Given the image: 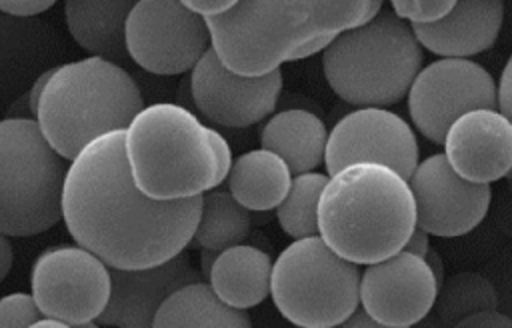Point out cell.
Listing matches in <instances>:
<instances>
[{
	"label": "cell",
	"instance_id": "obj_1",
	"mask_svg": "<svg viewBox=\"0 0 512 328\" xmlns=\"http://www.w3.org/2000/svg\"><path fill=\"white\" fill-rule=\"evenodd\" d=\"M202 196L152 200L142 194L124 156V130L98 136L68 164L62 220L72 240L108 268L162 264L192 242Z\"/></svg>",
	"mask_w": 512,
	"mask_h": 328
},
{
	"label": "cell",
	"instance_id": "obj_2",
	"mask_svg": "<svg viewBox=\"0 0 512 328\" xmlns=\"http://www.w3.org/2000/svg\"><path fill=\"white\" fill-rule=\"evenodd\" d=\"M380 8V0H238L204 22L210 48L228 70L266 76L284 62L322 52Z\"/></svg>",
	"mask_w": 512,
	"mask_h": 328
},
{
	"label": "cell",
	"instance_id": "obj_3",
	"mask_svg": "<svg viewBox=\"0 0 512 328\" xmlns=\"http://www.w3.org/2000/svg\"><path fill=\"white\" fill-rule=\"evenodd\" d=\"M136 188L152 200H186L218 188L230 170L226 138L176 102L144 106L124 128Z\"/></svg>",
	"mask_w": 512,
	"mask_h": 328
},
{
	"label": "cell",
	"instance_id": "obj_4",
	"mask_svg": "<svg viewBox=\"0 0 512 328\" xmlns=\"http://www.w3.org/2000/svg\"><path fill=\"white\" fill-rule=\"evenodd\" d=\"M416 228L408 180L382 164H350L332 174L318 200V236L352 264L398 254Z\"/></svg>",
	"mask_w": 512,
	"mask_h": 328
},
{
	"label": "cell",
	"instance_id": "obj_5",
	"mask_svg": "<svg viewBox=\"0 0 512 328\" xmlns=\"http://www.w3.org/2000/svg\"><path fill=\"white\" fill-rule=\"evenodd\" d=\"M142 108L140 88L120 64L88 56L54 68L34 120L44 140L70 162L98 136L124 130Z\"/></svg>",
	"mask_w": 512,
	"mask_h": 328
},
{
	"label": "cell",
	"instance_id": "obj_6",
	"mask_svg": "<svg viewBox=\"0 0 512 328\" xmlns=\"http://www.w3.org/2000/svg\"><path fill=\"white\" fill-rule=\"evenodd\" d=\"M422 66L412 28L392 12L344 30L322 50L324 76L338 98L358 108L400 102Z\"/></svg>",
	"mask_w": 512,
	"mask_h": 328
},
{
	"label": "cell",
	"instance_id": "obj_7",
	"mask_svg": "<svg viewBox=\"0 0 512 328\" xmlns=\"http://www.w3.org/2000/svg\"><path fill=\"white\" fill-rule=\"evenodd\" d=\"M32 118L0 120V232L34 236L62 220L68 170Z\"/></svg>",
	"mask_w": 512,
	"mask_h": 328
},
{
	"label": "cell",
	"instance_id": "obj_8",
	"mask_svg": "<svg viewBox=\"0 0 512 328\" xmlns=\"http://www.w3.org/2000/svg\"><path fill=\"white\" fill-rule=\"evenodd\" d=\"M270 296L298 328H336L360 306V270L320 236L300 238L272 262Z\"/></svg>",
	"mask_w": 512,
	"mask_h": 328
},
{
	"label": "cell",
	"instance_id": "obj_9",
	"mask_svg": "<svg viewBox=\"0 0 512 328\" xmlns=\"http://www.w3.org/2000/svg\"><path fill=\"white\" fill-rule=\"evenodd\" d=\"M30 294L46 318L72 326L96 322L110 296L108 266L78 244L44 248L30 268Z\"/></svg>",
	"mask_w": 512,
	"mask_h": 328
},
{
	"label": "cell",
	"instance_id": "obj_10",
	"mask_svg": "<svg viewBox=\"0 0 512 328\" xmlns=\"http://www.w3.org/2000/svg\"><path fill=\"white\" fill-rule=\"evenodd\" d=\"M126 52L144 70L162 76L190 72L210 48L204 18L180 0H138L126 26Z\"/></svg>",
	"mask_w": 512,
	"mask_h": 328
},
{
	"label": "cell",
	"instance_id": "obj_11",
	"mask_svg": "<svg viewBox=\"0 0 512 328\" xmlns=\"http://www.w3.org/2000/svg\"><path fill=\"white\" fill-rule=\"evenodd\" d=\"M498 108L492 74L474 60L440 58L420 68L408 90V112L418 132L442 144L448 128L466 112Z\"/></svg>",
	"mask_w": 512,
	"mask_h": 328
},
{
	"label": "cell",
	"instance_id": "obj_12",
	"mask_svg": "<svg viewBox=\"0 0 512 328\" xmlns=\"http://www.w3.org/2000/svg\"><path fill=\"white\" fill-rule=\"evenodd\" d=\"M364 162L388 166L404 180L412 176L418 166V140L400 114L388 108H358L334 124L324 150L328 174Z\"/></svg>",
	"mask_w": 512,
	"mask_h": 328
},
{
	"label": "cell",
	"instance_id": "obj_13",
	"mask_svg": "<svg viewBox=\"0 0 512 328\" xmlns=\"http://www.w3.org/2000/svg\"><path fill=\"white\" fill-rule=\"evenodd\" d=\"M408 186L416 204V226L428 236L450 238L474 230L492 200L490 184L460 178L444 154H432L418 162Z\"/></svg>",
	"mask_w": 512,
	"mask_h": 328
},
{
	"label": "cell",
	"instance_id": "obj_14",
	"mask_svg": "<svg viewBox=\"0 0 512 328\" xmlns=\"http://www.w3.org/2000/svg\"><path fill=\"white\" fill-rule=\"evenodd\" d=\"M282 90V72L240 76L228 70L208 48L190 70V96L198 112L226 128H246L276 108Z\"/></svg>",
	"mask_w": 512,
	"mask_h": 328
},
{
	"label": "cell",
	"instance_id": "obj_15",
	"mask_svg": "<svg viewBox=\"0 0 512 328\" xmlns=\"http://www.w3.org/2000/svg\"><path fill=\"white\" fill-rule=\"evenodd\" d=\"M436 278L424 258L400 250L360 274V306L376 322L412 328L434 308Z\"/></svg>",
	"mask_w": 512,
	"mask_h": 328
},
{
	"label": "cell",
	"instance_id": "obj_16",
	"mask_svg": "<svg viewBox=\"0 0 512 328\" xmlns=\"http://www.w3.org/2000/svg\"><path fill=\"white\" fill-rule=\"evenodd\" d=\"M108 272L110 296L96 324L114 328H152L158 308L172 292L202 280L186 252L150 268Z\"/></svg>",
	"mask_w": 512,
	"mask_h": 328
},
{
	"label": "cell",
	"instance_id": "obj_17",
	"mask_svg": "<svg viewBox=\"0 0 512 328\" xmlns=\"http://www.w3.org/2000/svg\"><path fill=\"white\" fill-rule=\"evenodd\" d=\"M442 144L450 168L468 182L490 184L512 168V122L498 108L466 112Z\"/></svg>",
	"mask_w": 512,
	"mask_h": 328
},
{
	"label": "cell",
	"instance_id": "obj_18",
	"mask_svg": "<svg viewBox=\"0 0 512 328\" xmlns=\"http://www.w3.org/2000/svg\"><path fill=\"white\" fill-rule=\"evenodd\" d=\"M504 4L500 0H458L442 20L410 26L426 50L444 58H464L488 50L502 28Z\"/></svg>",
	"mask_w": 512,
	"mask_h": 328
},
{
	"label": "cell",
	"instance_id": "obj_19",
	"mask_svg": "<svg viewBox=\"0 0 512 328\" xmlns=\"http://www.w3.org/2000/svg\"><path fill=\"white\" fill-rule=\"evenodd\" d=\"M272 258L262 248L236 244L218 252L206 280L228 306L248 310L270 296Z\"/></svg>",
	"mask_w": 512,
	"mask_h": 328
},
{
	"label": "cell",
	"instance_id": "obj_20",
	"mask_svg": "<svg viewBox=\"0 0 512 328\" xmlns=\"http://www.w3.org/2000/svg\"><path fill=\"white\" fill-rule=\"evenodd\" d=\"M132 6L130 0H66V28L90 56L118 62L128 58L124 26Z\"/></svg>",
	"mask_w": 512,
	"mask_h": 328
},
{
	"label": "cell",
	"instance_id": "obj_21",
	"mask_svg": "<svg viewBox=\"0 0 512 328\" xmlns=\"http://www.w3.org/2000/svg\"><path fill=\"white\" fill-rule=\"evenodd\" d=\"M328 132L324 122L310 110H280L264 124L260 144L280 156L292 176L314 172L324 162Z\"/></svg>",
	"mask_w": 512,
	"mask_h": 328
},
{
	"label": "cell",
	"instance_id": "obj_22",
	"mask_svg": "<svg viewBox=\"0 0 512 328\" xmlns=\"http://www.w3.org/2000/svg\"><path fill=\"white\" fill-rule=\"evenodd\" d=\"M226 182L238 204L252 212H266L278 208L288 194L292 172L280 156L256 148L232 160Z\"/></svg>",
	"mask_w": 512,
	"mask_h": 328
},
{
	"label": "cell",
	"instance_id": "obj_23",
	"mask_svg": "<svg viewBox=\"0 0 512 328\" xmlns=\"http://www.w3.org/2000/svg\"><path fill=\"white\" fill-rule=\"evenodd\" d=\"M152 328H252V320L246 310L224 304L200 280L172 292L158 308Z\"/></svg>",
	"mask_w": 512,
	"mask_h": 328
},
{
	"label": "cell",
	"instance_id": "obj_24",
	"mask_svg": "<svg viewBox=\"0 0 512 328\" xmlns=\"http://www.w3.org/2000/svg\"><path fill=\"white\" fill-rule=\"evenodd\" d=\"M250 210L234 200L228 190H208L202 194L200 216L192 236L200 250L222 252L240 244L250 232Z\"/></svg>",
	"mask_w": 512,
	"mask_h": 328
},
{
	"label": "cell",
	"instance_id": "obj_25",
	"mask_svg": "<svg viewBox=\"0 0 512 328\" xmlns=\"http://www.w3.org/2000/svg\"><path fill=\"white\" fill-rule=\"evenodd\" d=\"M434 310L442 326L452 328L472 314L498 310V292L490 278L478 272H458L438 286Z\"/></svg>",
	"mask_w": 512,
	"mask_h": 328
},
{
	"label": "cell",
	"instance_id": "obj_26",
	"mask_svg": "<svg viewBox=\"0 0 512 328\" xmlns=\"http://www.w3.org/2000/svg\"><path fill=\"white\" fill-rule=\"evenodd\" d=\"M328 182L322 172H306L292 178L290 190L276 208L280 228L294 240L318 236V200Z\"/></svg>",
	"mask_w": 512,
	"mask_h": 328
},
{
	"label": "cell",
	"instance_id": "obj_27",
	"mask_svg": "<svg viewBox=\"0 0 512 328\" xmlns=\"http://www.w3.org/2000/svg\"><path fill=\"white\" fill-rule=\"evenodd\" d=\"M454 8V0H392V14L412 26L434 24L448 16Z\"/></svg>",
	"mask_w": 512,
	"mask_h": 328
},
{
	"label": "cell",
	"instance_id": "obj_28",
	"mask_svg": "<svg viewBox=\"0 0 512 328\" xmlns=\"http://www.w3.org/2000/svg\"><path fill=\"white\" fill-rule=\"evenodd\" d=\"M42 318L32 294L10 292L0 298V328H28Z\"/></svg>",
	"mask_w": 512,
	"mask_h": 328
},
{
	"label": "cell",
	"instance_id": "obj_29",
	"mask_svg": "<svg viewBox=\"0 0 512 328\" xmlns=\"http://www.w3.org/2000/svg\"><path fill=\"white\" fill-rule=\"evenodd\" d=\"M54 6V0H0V12L12 18H32Z\"/></svg>",
	"mask_w": 512,
	"mask_h": 328
},
{
	"label": "cell",
	"instance_id": "obj_30",
	"mask_svg": "<svg viewBox=\"0 0 512 328\" xmlns=\"http://www.w3.org/2000/svg\"><path fill=\"white\" fill-rule=\"evenodd\" d=\"M452 328H512V318L500 310L478 312L460 320Z\"/></svg>",
	"mask_w": 512,
	"mask_h": 328
},
{
	"label": "cell",
	"instance_id": "obj_31",
	"mask_svg": "<svg viewBox=\"0 0 512 328\" xmlns=\"http://www.w3.org/2000/svg\"><path fill=\"white\" fill-rule=\"evenodd\" d=\"M496 88H498V110L512 122V56L508 58L500 74V84Z\"/></svg>",
	"mask_w": 512,
	"mask_h": 328
},
{
	"label": "cell",
	"instance_id": "obj_32",
	"mask_svg": "<svg viewBox=\"0 0 512 328\" xmlns=\"http://www.w3.org/2000/svg\"><path fill=\"white\" fill-rule=\"evenodd\" d=\"M234 0H184V6L198 14L200 18H214L230 10Z\"/></svg>",
	"mask_w": 512,
	"mask_h": 328
},
{
	"label": "cell",
	"instance_id": "obj_33",
	"mask_svg": "<svg viewBox=\"0 0 512 328\" xmlns=\"http://www.w3.org/2000/svg\"><path fill=\"white\" fill-rule=\"evenodd\" d=\"M402 250H404V252H410V254H414V256L424 258V254L430 250V236H428L422 228L416 226V228L412 230L410 238L406 240V244H404Z\"/></svg>",
	"mask_w": 512,
	"mask_h": 328
},
{
	"label": "cell",
	"instance_id": "obj_34",
	"mask_svg": "<svg viewBox=\"0 0 512 328\" xmlns=\"http://www.w3.org/2000/svg\"><path fill=\"white\" fill-rule=\"evenodd\" d=\"M340 328H392V326H384L380 322H376L370 314H366V310L362 306H358L342 324Z\"/></svg>",
	"mask_w": 512,
	"mask_h": 328
},
{
	"label": "cell",
	"instance_id": "obj_35",
	"mask_svg": "<svg viewBox=\"0 0 512 328\" xmlns=\"http://www.w3.org/2000/svg\"><path fill=\"white\" fill-rule=\"evenodd\" d=\"M12 262H14L12 244H10L8 236L0 232V282L8 276V272L12 268Z\"/></svg>",
	"mask_w": 512,
	"mask_h": 328
},
{
	"label": "cell",
	"instance_id": "obj_36",
	"mask_svg": "<svg viewBox=\"0 0 512 328\" xmlns=\"http://www.w3.org/2000/svg\"><path fill=\"white\" fill-rule=\"evenodd\" d=\"M498 292V310L512 318V280L502 278L496 286Z\"/></svg>",
	"mask_w": 512,
	"mask_h": 328
},
{
	"label": "cell",
	"instance_id": "obj_37",
	"mask_svg": "<svg viewBox=\"0 0 512 328\" xmlns=\"http://www.w3.org/2000/svg\"><path fill=\"white\" fill-rule=\"evenodd\" d=\"M424 260H426V264L430 266V270H432V274H434V278H436V284L440 286V284L444 282V264H442L440 254H438L434 248H430V250L424 254Z\"/></svg>",
	"mask_w": 512,
	"mask_h": 328
},
{
	"label": "cell",
	"instance_id": "obj_38",
	"mask_svg": "<svg viewBox=\"0 0 512 328\" xmlns=\"http://www.w3.org/2000/svg\"><path fill=\"white\" fill-rule=\"evenodd\" d=\"M28 328H76V326H72V324H68V322H62V320H56V318H46V316H42V318H38L36 322H32Z\"/></svg>",
	"mask_w": 512,
	"mask_h": 328
},
{
	"label": "cell",
	"instance_id": "obj_39",
	"mask_svg": "<svg viewBox=\"0 0 512 328\" xmlns=\"http://www.w3.org/2000/svg\"><path fill=\"white\" fill-rule=\"evenodd\" d=\"M216 256H218V252H214V250H200V262H202L200 266H202L204 276H208V272H210V268H212Z\"/></svg>",
	"mask_w": 512,
	"mask_h": 328
},
{
	"label": "cell",
	"instance_id": "obj_40",
	"mask_svg": "<svg viewBox=\"0 0 512 328\" xmlns=\"http://www.w3.org/2000/svg\"><path fill=\"white\" fill-rule=\"evenodd\" d=\"M412 328H444L442 322L434 316V314H428L424 320H420L418 324H414Z\"/></svg>",
	"mask_w": 512,
	"mask_h": 328
},
{
	"label": "cell",
	"instance_id": "obj_41",
	"mask_svg": "<svg viewBox=\"0 0 512 328\" xmlns=\"http://www.w3.org/2000/svg\"><path fill=\"white\" fill-rule=\"evenodd\" d=\"M76 328H102V326H98L96 322H90V324H82V326H76Z\"/></svg>",
	"mask_w": 512,
	"mask_h": 328
},
{
	"label": "cell",
	"instance_id": "obj_42",
	"mask_svg": "<svg viewBox=\"0 0 512 328\" xmlns=\"http://www.w3.org/2000/svg\"><path fill=\"white\" fill-rule=\"evenodd\" d=\"M506 178H508V180H512V168H510V170H508V174H506Z\"/></svg>",
	"mask_w": 512,
	"mask_h": 328
}]
</instances>
